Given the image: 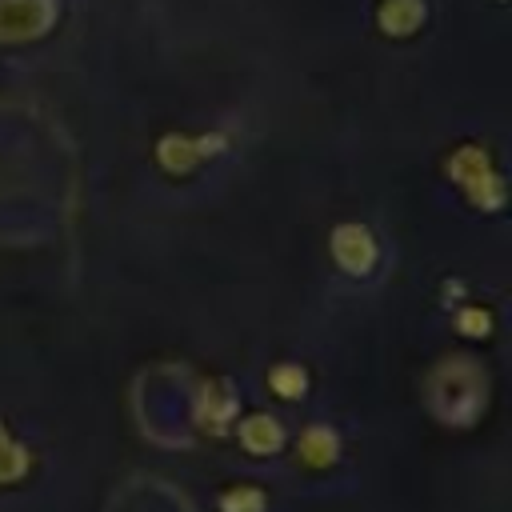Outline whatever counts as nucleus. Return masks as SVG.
<instances>
[{"mask_svg":"<svg viewBox=\"0 0 512 512\" xmlns=\"http://www.w3.org/2000/svg\"><path fill=\"white\" fill-rule=\"evenodd\" d=\"M432 412L444 424H472L484 408V368L468 356H448L428 380Z\"/></svg>","mask_w":512,"mask_h":512,"instance_id":"nucleus-1","label":"nucleus"},{"mask_svg":"<svg viewBox=\"0 0 512 512\" xmlns=\"http://www.w3.org/2000/svg\"><path fill=\"white\" fill-rule=\"evenodd\" d=\"M448 176L464 188V196L476 204V208H500L504 204V180L500 172L492 168L488 152L480 144H464L448 156Z\"/></svg>","mask_w":512,"mask_h":512,"instance_id":"nucleus-2","label":"nucleus"},{"mask_svg":"<svg viewBox=\"0 0 512 512\" xmlns=\"http://www.w3.org/2000/svg\"><path fill=\"white\" fill-rule=\"evenodd\" d=\"M56 4L52 0H0V44L36 40L52 28Z\"/></svg>","mask_w":512,"mask_h":512,"instance_id":"nucleus-3","label":"nucleus"},{"mask_svg":"<svg viewBox=\"0 0 512 512\" xmlns=\"http://www.w3.org/2000/svg\"><path fill=\"white\" fill-rule=\"evenodd\" d=\"M228 148L224 136H188V132H168L160 144H156V160L160 168L168 172H192L200 160H208L212 152Z\"/></svg>","mask_w":512,"mask_h":512,"instance_id":"nucleus-4","label":"nucleus"},{"mask_svg":"<svg viewBox=\"0 0 512 512\" xmlns=\"http://www.w3.org/2000/svg\"><path fill=\"white\" fill-rule=\"evenodd\" d=\"M376 256H380L376 252V240H372V232L364 224H340L332 232V260H336L340 272L364 276V272L376 268Z\"/></svg>","mask_w":512,"mask_h":512,"instance_id":"nucleus-5","label":"nucleus"},{"mask_svg":"<svg viewBox=\"0 0 512 512\" xmlns=\"http://www.w3.org/2000/svg\"><path fill=\"white\" fill-rule=\"evenodd\" d=\"M232 412H236V396H232V388L220 384V380H208V384L200 388V404H196L200 428H208V432H224L228 420H232Z\"/></svg>","mask_w":512,"mask_h":512,"instance_id":"nucleus-6","label":"nucleus"},{"mask_svg":"<svg viewBox=\"0 0 512 512\" xmlns=\"http://www.w3.org/2000/svg\"><path fill=\"white\" fill-rule=\"evenodd\" d=\"M424 16H428V8H424V0H384L380 8H376V24H380V32L384 36H412L420 24H424Z\"/></svg>","mask_w":512,"mask_h":512,"instance_id":"nucleus-7","label":"nucleus"},{"mask_svg":"<svg viewBox=\"0 0 512 512\" xmlns=\"http://www.w3.org/2000/svg\"><path fill=\"white\" fill-rule=\"evenodd\" d=\"M240 444H244L248 452H256V456H272V452H280V444H284V428H280V420L268 416V412L244 416V424H240Z\"/></svg>","mask_w":512,"mask_h":512,"instance_id":"nucleus-8","label":"nucleus"},{"mask_svg":"<svg viewBox=\"0 0 512 512\" xmlns=\"http://www.w3.org/2000/svg\"><path fill=\"white\" fill-rule=\"evenodd\" d=\"M296 452H300V460H304L308 468H328V464L340 456V440H336V432H332L328 424H312V428L300 432Z\"/></svg>","mask_w":512,"mask_h":512,"instance_id":"nucleus-9","label":"nucleus"},{"mask_svg":"<svg viewBox=\"0 0 512 512\" xmlns=\"http://www.w3.org/2000/svg\"><path fill=\"white\" fill-rule=\"evenodd\" d=\"M32 472V452L24 448V444H16L8 432H4V424H0V484H16V480H24Z\"/></svg>","mask_w":512,"mask_h":512,"instance_id":"nucleus-10","label":"nucleus"},{"mask_svg":"<svg viewBox=\"0 0 512 512\" xmlns=\"http://www.w3.org/2000/svg\"><path fill=\"white\" fill-rule=\"evenodd\" d=\"M268 388H272L276 396H284V400H300V396L308 392V376H304L300 364H276V368L268 372Z\"/></svg>","mask_w":512,"mask_h":512,"instance_id":"nucleus-11","label":"nucleus"},{"mask_svg":"<svg viewBox=\"0 0 512 512\" xmlns=\"http://www.w3.org/2000/svg\"><path fill=\"white\" fill-rule=\"evenodd\" d=\"M264 492L252 488V484H240V488H228L220 496V512H264Z\"/></svg>","mask_w":512,"mask_h":512,"instance_id":"nucleus-12","label":"nucleus"},{"mask_svg":"<svg viewBox=\"0 0 512 512\" xmlns=\"http://www.w3.org/2000/svg\"><path fill=\"white\" fill-rule=\"evenodd\" d=\"M456 332H460V336H488V332H492V316H488L484 308L468 304V308L456 312Z\"/></svg>","mask_w":512,"mask_h":512,"instance_id":"nucleus-13","label":"nucleus"}]
</instances>
